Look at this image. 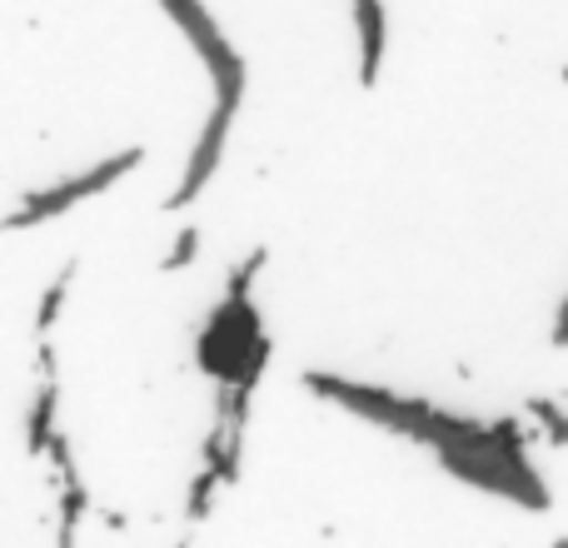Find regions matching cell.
Masks as SVG:
<instances>
[{"instance_id": "ba28073f", "label": "cell", "mask_w": 568, "mask_h": 548, "mask_svg": "<svg viewBox=\"0 0 568 548\" xmlns=\"http://www.w3.org/2000/svg\"><path fill=\"white\" fill-rule=\"evenodd\" d=\"M195 250H200V230H180V240H175V250H170L165 270H180V265H190V260H195Z\"/></svg>"}, {"instance_id": "7a4b0ae2", "label": "cell", "mask_w": 568, "mask_h": 548, "mask_svg": "<svg viewBox=\"0 0 568 548\" xmlns=\"http://www.w3.org/2000/svg\"><path fill=\"white\" fill-rule=\"evenodd\" d=\"M160 6H165V16L185 30V40L195 45V55L205 60L210 80H215V100L240 110V95H245V60H240L235 45L220 35L215 16H210L200 0H160Z\"/></svg>"}, {"instance_id": "52a82bcc", "label": "cell", "mask_w": 568, "mask_h": 548, "mask_svg": "<svg viewBox=\"0 0 568 548\" xmlns=\"http://www.w3.org/2000/svg\"><path fill=\"white\" fill-rule=\"evenodd\" d=\"M70 280H75V260H70V265L60 270L55 280H50V290L40 294V309H36V334H50V329H55V319H60V304H65Z\"/></svg>"}, {"instance_id": "3957f363", "label": "cell", "mask_w": 568, "mask_h": 548, "mask_svg": "<svg viewBox=\"0 0 568 548\" xmlns=\"http://www.w3.org/2000/svg\"><path fill=\"white\" fill-rule=\"evenodd\" d=\"M145 160V150L140 145H130V150H120V155H110V160H100L95 170H85V175H75V180H60V185H50V190H40V195H30L26 205L16 210V215H6L0 220V230H30V225H45V220H55V215H65L70 205H80V200H90V195H100V190H110L115 180H125L130 170Z\"/></svg>"}, {"instance_id": "6da1fadb", "label": "cell", "mask_w": 568, "mask_h": 548, "mask_svg": "<svg viewBox=\"0 0 568 548\" xmlns=\"http://www.w3.org/2000/svg\"><path fill=\"white\" fill-rule=\"evenodd\" d=\"M304 384H310L314 394H324V399L344 404V409L359 414V419L404 434V439H424V444H434V449H444V444L469 434V419H454V414H439V409H429V404L399 399V394H384V389H364V384L334 379V374H320V369L304 374Z\"/></svg>"}, {"instance_id": "5b68a950", "label": "cell", "mask_w": 568, "mask_h": 548, "mask_svg": "<svg viewBox=\"0 0 568 548\" xmlns=\"http://www.w3.org/2000/svg\"><path fill=\"white\" fill-rule=\"evenodd\" d=\"M354 26H359V85H374L384 65V6L379 0H354Z\"/></svg>"}, {"instance_id": "8992f818", "label": "cell", "mask_w": 568, "mask_h": 548, "mask_svg": "<svg viewBox=\"0 0 568 548\" xmlns=\"http://www.w3.org/2000/svg\"><path fill=\"white\" fill-rule=\"evenodd\" d=\"M55 404H60L55 374H45V384H40L36 404H30V424H26V449H30V454H45L50 434H55Z\"/></svg>"}, {"instance_id": "9c48e42d", "label": "cell", "mask_w": 568, "mask_h": 548, "mask_svg": "<svg viewBox=\"0 0 568 548\" xmlns=\"http://www.w3.org/2000/svg\"><path fill=\"white\" fill-rule=\"evenodd\" d=\"M534 414H539V419L554 429V439H568V419H564L559 409H554V404H544V399H539V404H534Z\"/></svg>"}, {"instance_id": "277c9868", "label": "cell", "mask_w": 568, "mask_h": 548, "mask_svg": "<svg viewBox=\"0 0 568 548\" xmlns=\"http://www.w3.org/2000/svg\"><path fill=\"white\" fill-rule=\"evenodd\" d=\"M230 120H235V105H220V100H215V110H210L205 130H200L195 155H190L185 180H180V190L165 200V210H190L200 190L210 185V175H215V165H220V150H225V135H230Z\"/></svg>"}]
</instances>
